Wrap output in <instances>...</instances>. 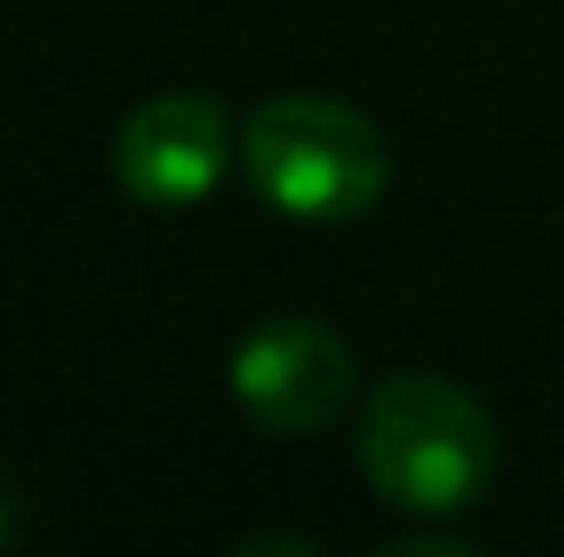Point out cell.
Returning <instances> with one entry per match:
<instances>
[{
  "label": "cell",
  "mask_w": 564,
  "mask_h": 557,
  "mask_svg": "<svg viewBox=\"0 0 564 557\" xmlns=\"http://www.w3.org/2000/svg\"><path fill=\"white\" fill-rule=\"evenodd\" d=\"M7 532H13V512H7V499H0V545H7Z\"/></svg>",
  "instance_id": "5"
},
{
  "label": "cell",
  "mask_w": 564,
  "mask_h": 557,
  "mask_svg": "<svg viewBox=\"0 0 564 557\" xmlns=\"http://www.w3.org/2000/svg\"><path fill=\"white\" fill-rule=\"evenodd\" d=\"M230 112L210 92H158L139 112H126L112 139V177L132 204L151 210H191L204 204L230 171Z\"/></svg>",
  "instance_id": "4"
},
{
  "label": "cell",
  "mask_w": 564,
  "mask_h": 557,
  "mask_svg": "<svg viewBox=\"0 0 564 557\" xmlns=\"http://www.w3.org/2000/svg\"><path fill=\"white\" fill-rule=\"evenodd\" d=\"M237 151H243L257 197L295 223H348L375 210L394 171L375 119H361L355 106L315 99V92L270 99L243 125Z\"/></svg>",
  "instance_id": "2"
},
{
  "label": "cell",
  "mask_w": 564,
  "mask_h": 557,
  "mask_svg": "<svg viewBox=\"0 0 564 557\" xmlns=\"http://www.w3.org/2000/svg\"><path fill=\"white\" fill-rule=\"evenodd\" d=\"M230 394L270 433H315L355 401V354L335 328L308 315H276L237 341Z\"/></svg>",
  "instance_id": "3"
},
{
  "label": "cell",
  "mask_w": 564,
  "mask_h": 557,
  "mask_svg": "<svg viewBox=\"0 0 564 557\" xmlns=\"http://www.w3.org/2000/svg\"><path fill=\"white\" fill-rule=\"evenodd\" d=\"M355 452H361L375 499L408 518L473 512L499 472V433L486 407L440 374L381 381L361 407Z\"/></svg>",
  "instance_id": "1"
}]
</instances>
